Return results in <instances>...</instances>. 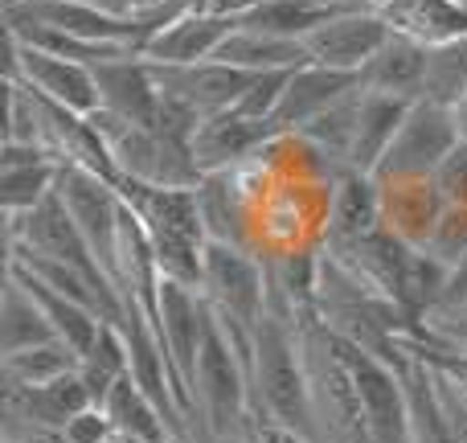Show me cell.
Masks as SVG:
<instances>
[{
	"instance_id": "obj_1",
	"label": "cell",
	"mask_w": 467,
	"mask_h": 443,
	"mask_svg": "<svg viewBox=\"0 0 467 443\" xmlns=\"http://www.w3.org/2000/svg\"><path fill=\"white\" fill-rule=\"evenodd\" d=\"M250 406H254V427H279L320 443L299 324L275 304H266L250 345Z\"/></svg>"
},
{
	"instance_id": "obj_2",
	"label": "cell",
	"mask_w": 467,
	"mask_h": 443,
	"mask_svg": "<svg viewBox=\"0 0 467 443\" xmlns=\"http://www.w3.org/2000/svg\"><path fill=\"white\" fill-rule=\"evenodd\" d=\"M266 263H258L246 247H230V242H210L205 247V275H202V296L218 324L226 329L234 349L242 353L250 370V345H254V329L266 312Z\"/></svg>"
},
{
	"instance_id": "obj_3",
	"label": "cell",
	"mask_w": 467,
	"mask_h": 443,
	"mask_svg": "<svg viewBox=\"0 0 467 443\" xmlns=\"http://www.w3.org/2000/svg\"><path fill=\"white\" fill-rule=\"evenodd\" d=\"M193 423L210 427L213 436H250V427H254L250 370L213 312H210V329H205L202 357H197L193 419H189V427Z\"/></svg>"
},
{
	"instance_id": "obj_4",
	"label": "cell",
	"mask_w": 467,
	"mask_h": 443,
	"mask_svg": "<svg viewBox=\"0 0 467 443\" xmlns=\"http://www.w3.org/2000/svg\"><path fill=\"white\" fill-rule=\"evenodd\" d=\"M57 197L66 202L70 218L78 222L82 238L90 242V250L99 255V263L107 267V275L115 280V263H119V234H123V194L119 185L103 181L99 173L82 169L74 161L57 164ZM119 288V283H115Z\"/></svg>"
},
{
	"instance_id": "obj_5",
	"label": "cell",
	"mask_w": 467,
	"mask_h": 443,
	"mask_svg": "<svg viewBox=\"0 0 467 443\" xmlns=\"http://www.w3.org/2000/svg\"><path fill=\"white\" fill-rule=\"evenodd\" d=\"M460 123H455V111L443 103H431V99H419L406 115L402 132L394 136L386 161L378 164L373 181H402V177H435L439 164L460 148Z\"/></svg>"
},
{
	"instance_id": "obj_6",
	"label": "cell",
	"mask_w": 467,
	"mask_h": 443,
	"mask_svg": "<svg viewBox=\"0 0 467 443\" xmlns=\"http://www.w3.org/2000/svg\"><path fill=\"white\" fill-rule=\"evenodd\" d=\"M5 79L25 82L29 90H37L49 103H62L78 115H95L103 107L99 99V82H95V66L74 62V58H57L46 49L21 46V41L8 37V66Z\"/></svg>"
},
{
	"instance_id": "obj_7",
	"label": "cell",
	"mask_w": 467,
	"mask_h": 443,
	"mask_svg": "<svg viewBox=\"0 0 467 443\" xmlns=\"http://www.w3.org/2000/svg\"><path fill=\"white\" fill-rule=\"evenodd\" d=\"M205 329H210V304L197 288H185L177 280H161V296H156V337H161L164 353H169L172 370H177L181 386L193 398L197 378V357L205 345Z\"/></svg>"
},
{
	"instance_id": "obj_8",
	"label": "cell",
	"mask_w": 467,
	"mask_h": 443,
	"mask_svg": "<svg viewBox=\"0 0 467 443\" xmlns=\"http://www.w3.org/2000/svg\"><path fill=\"white\" fill-rule=\"evenodd\" d=\"M279 136L271 120H250L242 111H222L213 120H202L193 132V164L202 177H218V173H234L242 164L258 161L266 144Z\"/></svg>"
},
{
	"instance_id": "obj_9",
	"label": "cell",
	"mask_w": 467,
	"mask_h": 443,
	"mask_svg": "<svg viewBox=\"0 0 467 443\" xmlns=\"http://www.w3.org/2000/svg\"><path fill=\"white\" fill-rule=\"evenodd\" d=\"M152 74L164 95L185 103L197 120H213V115H222V111H234L238 99L246 95L250 79H254V74L218 62V58L197 62V66H152Z\"/></svg>"
},
{
	"instance_id": "obj_10",
	"label": "cell",
	"mask_w": 467,
	"mask_h": 443,
	"mask_svg": "<svg viewBox=\"0 0 467 443\" xmlns=\"http://www.w3.org/2000/svg\"><path fill=\"white\" fill-rule=\"evenodd\" d=\"M389 21L373 8H353V13L332 16L328 25H320L316 33L304 37V49L316 66H332V70H348L361 74L373 62L381 46L389 37Z\"/></svg>"
},
{
	"instance_id": "obj_11",
	"label": "cell",
	"mask_w": 467,
	"mask_h": 443,
	"mask_svg": "<svg viewBox=\"0 0 467 443\" xmlns=\"http://www.w3.org/2000/svg\"><path fill=\"white\" fill-rule=\"evenodd\" d=\"M357 90H361V74L307 62L291 74L287 90H283L279 107H275V115H271V128L279 132V136H299L304 128H312L320 115H328L332 107L345 103Z\"/></svg>"
},
{
	"instance_id": "obj_12",
	"label": "cell",
	"mask_w": 467,
	"mask_h": 443,
	"mask_svg": "<svg viewBox=\"0 0 467 443\" xmlns=\"http://www.w3.org/2000/svg\"><path fill=\"white\" fill-rule=\"evenodd\" d=\"M386 218H381V189L365 173H340L332 181V206H328V226H324L320 247L328 255H345V250L361 247L369 234H378Z\"/></svg>"
},
{
	"instance_id": "obj_13",
	"label": "cell",
	"mask_w": 467,
	"mask_h": 443,
	"mask_svg": "<svg viewBox=\"0 0 467 443\" xmlns=\"http://www.w3.org/2000/svg\"><path fill=\"white\" fill-rule=\"evenodd\" d=\"M95 82H99L103 111L119 115V120H128V123H144V128L161 123V82H156L152 66L140 54H123V58H111V62H99Z\"/></svg>"
},
{
	"instance_id": "obj_14",
	"label": "cell",
	"mask_w": 467,
	"mask_h": 443,
	"mask_svg": "<svg viewBox=\"0 0 467 443\" xmlns=\"http://www.w3.org/2000/svg\"><path fill=\"white\" fill-rule=\"evenodd\" d=\"M234 29H238V21H230V16H218V13H210V8H193V13H185L181 21H172L164 33H156L140 58L152 66L210 62V58H218L222 41H226Z\"/></svg>"
},
{
	"instance_id": "obj_15",
	"label": "cell",
	"mask_w": 467,
	"mask_h": 443,
	"mask_svg": "<svg viewBox=\"0 0 467 443\" xmlns=\"http://www.w3.org/2000/svg\"><path fill=\"white\" fill-rule=\"evenodd\" d=\"M381 189V218L410 247H427L443 218L447 202L439 194L435 177H402V181H378Z\"/></svg>"
},
{
	"instance_id": "obj_16",
	"label": "cell",
	"mask_w": 467,
	"mask_h": 443,
	"mask_svg": "<svg viewBox=\"0 0 467 443\" xmlns=\"http://www.w3.org/2000/svg\"><path fill=\"white\" fill-rule=\"evenodd\" d=\"M427 66H431V46L406 37V33H389L386 46L361 70V90L419 103L422 90H427Z\"/></svg>"
},
{
	"instance_id": "obj_17",
	"label": "cell",
	"mask_w": 467,
	"mask_h": 443,
	"mask_svg": "<svg viewBox=\"0 0 467 443\" xmlns=\"http://www.w3.org/2000/svg\"><path fill=\"white\" fill-rule=\"evenodd\" d=\"M414 103L394 95H373V90H361V111H357V132H353V153H348V169L373 177L378 164L386 161L394 136L402 132L406 115H410Z\"/></svg>"
},
{
	"instance_id": "obj_18",
	"label": "cell",
	"mask_w": 467,
	"mask_h": 443,
	"mask_svg": "<svg viewBox=\"0 0 467 443\" xmlns=\"http://www.w3.org/2000/svg\"><path fill=\"white\" fill-rule=\"evenodd\" d=\"M394 33L422 41V46H451L467 37V5L463 0H389L381 8Z\"/></svg>"
},
{
	"instance_id": "obj_19",
	"label": "cell",
	"mask_w": 467,
	"mask_h": 443,
	"mask_svg": "<svg viewBox=\"0 0 467 443\" xmlns=\"http://www.w3.org/2000/svg\"><path fill=\"white\" fill-rule=\"evenodd\" d=\"M8 271L16 275V280L29 288V296L41 304V312H46V321L54 324V337L57 341H66V345L74 349L78 357H87L90 349L99 345V337H103V329H107V321L99 312H90L87 304H78V300H70V296H62V291H54V288H46V283L37 280V275H29L25 267H16V263H8Z\"/></svg>"
},
{
	"instance_id": "obj_20",
	"label": "cell",
	"mask_w": 467,
	"mask_h": 443,
	"mask_svg": "<svg viewBox=\"0 0 467 443\" xmlns=\"http://www.w3.org/2000/svg\"><path fill=\"white\" fill-rule=\"evenodd\" d=\"M218 62L238 66L246 74H266V70H299L307 66L304 41H287V37H271V33H254V29H234L218 49Z\"/></svg>"
},
{
	"instance_id": "obj_21",
	"label": "cell",
	"mask_w": 467,
	"mask_h": 443,
	"mask_svg": "<svg viewBox=\"0 0 467 443\" xmlns=\"http://www.w3.org/2000/svg\"><path fill=\"white\" fill-rule=\"evenodd\" d=\"M46 341H57L54 324L46 321V312H41V304L29 296V288L8 271L5 291H0V357L21 353V349H33V345H46Z\"/></svg>"
},
{
	"instance_id": "obj_22",
	"label": "cell",
	"mask_w": 467,
	"mask_h": 443,
	"mask_svg": "<svg viewBox=\"0 0 467 443\" xmlns=\"http://www.w3.org/2000/svg\"><path fill=\"white\" fill-rule=\"evenodd\" d=\"M103 411H107V419L115 423V431H123V436H131V439H144V443H169V439H177L169 415L156 406V398L148 395V390L140 386L131 374L111 390V395H107Z\"/></svg>"
},
{
	"instance_id": "obj_23",
	"label": "cell",
	"mask_w": 467,
	"mask_h": 443,
	"mask_svg": "<svg viewBox=\"0 0 467 443\" xmlns=\"http://www.w3.org/2000/svg\"><path fill=\"white\" fill-rule=\"evenodd\" d=\"M345 8H328L316 0H266L263 8H254L250 16H242V29L254 33H271V37H287V41H304L307 33H316L320 25H328L332 16H340ZM353 13V8H348Z\"/></svg>"
},
{
	"instance_id": "obj_24",
	"label": "cell",
	"mask_w": 467,
	"mask_h": 443,
	"mask_svg": "<svg viewBox=\"0 0 467 443\" xmlns=\"http://www.w3.org/2000/svg\"><path fill=\"white\" fill-rule=\"evenodd\" d=\"M78 362L82 357L66 341H46V345L0 357V378H5V386H49L62 374L78 370Z\"/></svg>"
},
{
	"instance_id": "obj_25",
	"label": "cell",
	"mask_w": 467,
	"mask_h": 443,
	"mask_svg": "<svg viewBox=\"0 0 467 443\" xmlns=\"http://www.w3.org/2000/svg\"><path fill=\"white\" fill-rule=\"evenodd\" d=\"M78 374H82V382H87L95 406H103L107 395L131 374V349H128V337H123L119 324H107L99 345L78 362Z\"/></svg>"
},
{
	"instance_id": "obj_26",
	"label": "cell",
	"mask_w": 467,
	"mask_h": 443,
	"mask_svg": "<svg viewBox=\"0 0 467 443\" xmlns=\"http://www.w3.org/2000/svg\"><path fill=\"white\" fill-rule=\"evenodd\" d=\"M57 164L62 161H37V164H8L0 169V206L5 214H29L57 189Z\"/></svg>"
},
{
	"instance_id": "obj_27",
	"label": "cell",
	"mask_w": 467,
	"mask_h": 443,
	"mask_svg": "<svg viewBox=\"0 0 467 443\" xmlns=\"http://www.w3.org/2000/svg\"><path fill=\"white\" fill-rule=\"evenodd\" d=\"M467 90V37L451 41V46H435L431 49V66H427V90L422 99L431 103L455 107Z\"/></svg>"
},
{
	"instance_id": "obj_28",
	"label": "cell",
	"mask_w": 467,
	"mask_h": 443,
	"mask_svg": "<svg viewBox=\"0 0 467 443\" xmlns=\"http://www.w3.org/2000/svg\"><path fill=\"white\" fill-rule=\"evenodd\" d=\"M291 74H296V70L254 74V79H250V87H246V95L238 99V107H234V111L250 115V120H271L275 107H279V99H283V90H287V82H291Z\"/></svg>"
},
{
	"instance_id": "obj_29",
	"label": "cell",
	"mask_w": 467,
	"mask_h": 443,
	"mask_svg": "<svg viewBox=\"0 0 467 443\" xmlns=\"http://www.w3.org/2000/svg\"><path fill=\"white\" fill-rule=\"evenodd\" d=\"M427 255H435L439 263H447V271H451V263L467 250V210H460V206H447L443 218H439L435 234H431Z\"/></svg>"
},
{
	"instance_id": "obj_30",
	"label": "cell",
	"mask_w": 467,
	"mask_h": 443,
	"mask_svg": "<svg viewBox=\"0 0 467 443\" xmlns=\"http://www.w3.org/2000/svg\"><path fill=\"white\" fill-rule=\"evenodd\" d=\"M431 370H435V365H431ZM435 390H439V403H443L447 423H451V431H455V443H467V386H460L451 374L435 370Z\"/></svg>"
},
{
	"instance_id": "obj_31",
	"label": "cell",
	"mask_w": 467,
	"mask_h": 443,
	"mask_svg": "<svg viewBox=\"0 0 467 443\" xmlns=\"http://www.w3.org/2000/svg\"><path fill=\"white\" fill-rule=\"evenodd\" d=\"M435 185H439V194H443L447 206L467 210V144H460L443 164H439Z\"/></svg>"
},
{
	"instance_id": "obj_32",
	"label": "cell",
	"mask_w": 467,
	"mask_h": 443,
	"mask_svg": "<svg viewBox=\"0 0 467 443\" xmlns=\"http://www.w3.org/2000/svg\"><path fill=\"white\" fill-rule=\"evenodd\" d=\"M66 443H107L115 436V423L107 419L103 406H87L82 415H74L62 431H57Z\"/></svg>"
},
{
	"instance_id": "obj_33",
	"label": "cell",
	"mask_w": 467,
	"mask_h": 443,
	"mask_svg": "<svg viewBox=\"0 0 467 443\" xmlns=\"http://www.w3.org/2000/svg\"><path fill=\"white\" fill-rule=\"evenodd\" d=\"M460 308H467V250L451 263V271H447L443 300H439V308H435L431 316H439V312H460Z\"/></svg>"
},
{
	"instance_id": "obj_34",
	"label": "cell",
	"mask_w": 467,
	"mask_h": 443,
	"mask_svg": "<svg viewBox=\"0 0 467 443\" xmlns=\"http://www.w3.org/2000/svg\"><path fill=\"white\" fill-rule=\"evenodd\" d=\"M422 329H431L435 337H443V341H455V345H467V308H460V312L427 316Z\"/></svg>"
},
{
	"instance_id": "obj_35",
	"label": "cell",
	"mask_w": 467,
	"mask_h": 443,
	"mask_svg": "<svg viewBox=\"0 0 467 443\" xmlns=\"http://www.w3.org/2000/svg\"><path fill=\"white\" fill-rule=\"evenodd\" d=\"M266 0H205V8L218 16H230V21H242V16H250L254 8H263Z\"/></svg>"
},
{
	"instance_id": "obj_36",
	"label": "cell",
	"mask_w": 467,
	"mask_h": 443,
	"mask_svg": "<svg viewBox=\"0 0 467 443\" xmlns=\"http://www.w3.org/2000/svg\"><path fill=\"white\" fill-rule=\"evenodd\" d=\"M250 431H254L258 443H312V439L291 436V431H279V427H250Z\"/></svg>"
},
{
	"instance_id": "obj_37",
	"label": "cell",
	"mask_w": 467,
	"mask_h": 443,
	"mask_svg": "<svg viewBox=\"0 0 467 443\" xmlns=\"http://www.w3.org/2000/svg\"><path fill=\"white\" fill-rule=\"evenodd\" d=\"M451 111H455V123H460V140L467 144V90H463V99L451 107Z\"/></svg>"
},
{
	"instance_id": "obj_38",
	"label": "cell",
	"mask_w": 467,
	"mask_h": 443,
	"mask_svg": "<svg viewBox=\"0 0 467 443\" xmlns=\"http://www.w3.org/2000/svg\"><path fill=\"white\" fill-rule=\"evenodd\" d=\"M316 5H328V8H365V0H316Z\"/></svg>"
},
{
	"instance_id": "obj_39",
	"label": "cell",
	"mask_w": 467,
	"mask_h": 443,
	"mask_svg": "<svg viewBox=\"0 0 467 443\" xmlns=\"http://www.w3.org/2000/svg\"><path fill=\"white\" fill-rule=\"evenodd\" d=\"M169 443H189V439H169Z\"/></svg>"
},
{
	"instance_id": "obj_40",
	"label": "cell",
	"mask_w": 467,
	"mask_h": 443,
	"mask_svg": "<svg viewBox=\"0 0 467 443\" xmlns=\"http://www.w3.org/2000/svg\"><path fill=\"white\" fill-rule=\"evenodd\" d=\"M451 345H455V341H451ZM463 349H467V345H463Z\"/></svg>"
},
{
	"instance_id": "obj_41",
	"label": "cell",
	"mask_w": 467,
	"mask_h": 443,
	"mask_svg": "<svg viewBox=\"0 0 467 443\" xmlns=\"http://www.w3.org/2000/svg\"><path fill=\"white\" fill-rule=\"evenodd\" d=\"M463 5H467V0H463Z\"/></svg>"
}]
</instances>
